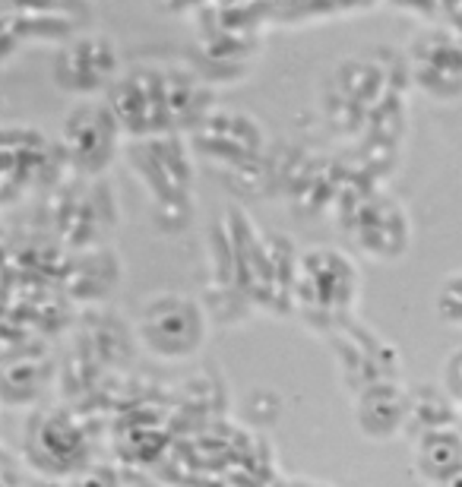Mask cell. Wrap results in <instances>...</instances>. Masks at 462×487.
Listing matches in <instances>:
<instances>
[{"instance_id":"1","label":"cell","mask_w":462,"mask_h":487,"mask_svg":"<svg viewBox=\"0 0 462 487\" xmlns=\"http://www.w3.org/2000/svg\"><path fill=\"white\" fill-rule=\"evenodd\" d=\"M137 336L146 351L165 361H181L207 342V313L194 298L162 291L143 301L137 317Z\"/></svg>"},{"instance_id":"2","label":"cell","mask_w":462,"mask_h":487,"mask_svg":"<svg viewBox=\"0 0 462 487\" xmlns=\"http://www.w3.org/2000/svg\"><path fill=\"white\" fill-rule=\"evenodd\" d=\"M120 139H124V130H120L108 101L86 99L76 101L67 111L57 149L73 171L95 177L114 162V156L120 152Z\"/></svg>"},{"instance_id":"3","label":"cell","mask_w":462,"mask_h":487,"mask_svg":"<svg viewBox=\"0 0 462 487\" xmlns=\"http://www.w3.org/2000/svg\"><path fill=\"white\" fill-rule=\"evenodd\" d=\"M51 80L61 92H70L82 101L111 92V86L120 80L118 44L108 35L70 38L51 57Z\"/></svg>"},{"instance_id":"4","label":"cell","mask_w":462,"mask_h":487,"mask_svg":"<svg viewBox=\"0 0 462 487\" xmlns=\"http://www.w3.org/2000/svg\"><path fill=\"white\" fill-rule=\"evenodd\" d=\"M108 108L118 118L124 137L152 139L171 130L168 99H165V73L159 70H127L108 92Z\"/></svg>"},{"instance_id":"5","label":"cell","mask_w":462,"mask_h":487,"mask_svg":"<svg viewBox=\"0 0 462 487\" xmlns=\"http://www.w3.org/2000/svg\"><path fill=\"white\" fill-rule=\"evenodd\" d=\"M358 266L339 247H311L294 272L298 301L320 313H342L358 298Z\"/></svg>"},{"instance_id":"6","label":"cell","mask_w":462,"mask_h":487,"mask_svg":"<svg viewBox=\"0 0 462 487\" xmlns=\"http://www.w3.org/2000/svg\"><path fill=\"white\" fill-rule=\"evenodd\" d=\"M409 76L434 101L462 95V42L444 25H425L409 44Z\"/></svg>"},{"instance_id":"7","label":"cell","mask_w":462,"mask_h":487,"mask_svg":"<svg viewBox=\"0 0 462 487\" xmlns=\"http://www.w3.org/2000/svg\"><path fill=\"white\" fill-rule=\"evenodd\" d=\"M351 238L371 260L393 263L409 250L412 241V222L409 213L393 200V196H371L358 203L355 219H351Z\"/></svg>"},{"instance_id":"8","label":"cell","mask_w":462,"mask_h":487,"mask_svg":"<svg viewBox=\"0 0 462 487\" xmlns=\"http://www.w3.org/2000/svg\"><path fill=\"white\" fill-rule=\"evenodd\" d=\"M409 415H412V389H406L399 380H377L358 389L355 396V425L361 437L374 444H390L409 431Z\"/></svg>"},{"instance_id":"9","label":"cell","mask_w":462,"mask_h":487,"mask_svg":"<svg viewBox=\"0 0 462 487\" xmlns=\"http://www.w3.org/2000/svg\"><path fill=\"white\" fill-rule=\"evenodd\" d=\"M178 146V139H137L133 143V165L143 175V181L152 187V194L162 200V206H175L178 200H188V187H190V165L184 156L171 152Z\"/></svg>"},{"instance_id":"10","label":"cell","mask_w":462,"mask_h":487,"mask_svg":"<svg viewBox=\"0 0 462 487\" xmlns=\"http://www.w3.org/2000/svg\"><path fill=\"white\" fill-rule=\"evenodd\" d=\"M462 469V427H440L415 437L412 472L425 487H434Z\"/></svg>"},{"instance_id":"11","label":"cell","mask_w":462,"mask_h":487,"mask_svg":"<svg viewBox=\"0 0 462 487\" xmlns=\"http://www.w3.org/2000/svg\"><path fill=\"white\" fill-rule=\"evenodd\" d=\"M165 99H168L171 130H178V127H184V130L197 127L200 130L209 120V114H213L209 111L213 95H209L207 80L197 73H184V70L165 73Z\"/></svg>"},{"instance_id":"12","label":"cell","mask_w":462,"mask_h":487,"mask_svg":"<svg viewBox=\"0 0 462 487\" xmlns=\"http://www.w3.org/2000/svg\"><path fill=\"white\" fill-rule=\"evenodd\" d=\"M440 427H459V406L450 399L444 387L412 389V415H409V434L421 437Z\"/></svg>"},{"instance_id":"13","label":"cell","mask_w":462,"mask_h":487,"mask_svg":"<svg viewBox=\"0 0 462 487\" xmlns=\"http://www.w3.org/2000/svg\"><path fill=\"white\" fill-rule=\"evenodd\" d=\"M438 317L450 326H462V269L450 272L438 288Z\"/></svg>"},{"instance_id":"14","label":"cell","mask_w":462,"mask_h":487,"mask_svg":"<svg viewBox=\"0 0 462 487\" xmlns=\"http://www.w3.org/2000/svg\"><path fill=\"white\" fill-rule=\"evenodd\" d=\"M440 387L450 393V399L462 408V349H453L440 370Z\"/></svg>"},{"instance_id":"15","label":"cell","mask_w":462,"mask_h":487,"mask_svg":"<svg viewBox=\"0 0 462 487\" xmlns=\"http://www.w3.org/2000/svg\"><path fill=\"white\" fill-rule=\"evenodd\" d=\"M282 487H336V484H326L320 478H288Z\"/></svg>"},{"instance_id":"16","label":"cell","mask_w":462,"mask_h":487,"mask_svg":"<svg viewBox=\"0 0 462 487\" xmlns=\"http://www.w3.org/2000/svg\"><path fill=\"white\" fill-rule=\"evenodd\" d=\"M434 487H462V469L457 472V475H450L447 482H440V484H434Z\"/></svg>"}]
</instances>
